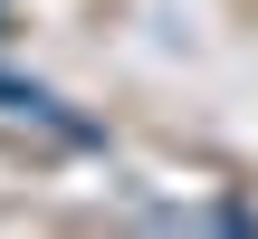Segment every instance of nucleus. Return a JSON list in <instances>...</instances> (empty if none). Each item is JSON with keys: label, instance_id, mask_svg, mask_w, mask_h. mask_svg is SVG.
<instances>
[{"label": "nucleus", "instance_id": "obj_1", "mask_svg": "<svg viewBox=\"0 0 258 239\" xmlns=\"http://www.w3.org/2000/svg\"><path fill=\"white\" fill-rule=\"evenodd\" d=\"M0 115H29V125H57V134H86L77 115H57V96L48 86H29V77H0Z\"/></svg>", "mask_w": 258, "mask_h": 239}]
</instances>
